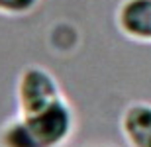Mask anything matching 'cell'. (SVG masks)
Returning a JSON list of instances; mask_svg holds the SVG:
<instances>
[{"mask_svg": "<svg viewBox=\"0 0 151 147\" xmlns=\"http://www.w3.org/2000/svg\"><path fill=\"white\" fill-rule=\"evenodd\" d=\"M16 96L20 116L37 114L65 98L55 77L47 69L37 67V65L26 67L22 71L20 79H18Z\"/></svg>", "mask_w": 151, "mask_h": 147, "instance_id": "2", "label": "cell"}, {"mask_svg": "<svg viewBox=\"0 0 151 147\" xmlns=\"http://www.w3.org/2000/svg\"><path fill=\"white\" fill-rule=\"evenodd\" d=\"M122 133L129 147H151V104L134 102L126 108Z\"/></svg>", "mask_w": 151, "mask_h": 147, "instance_id": "4", "label": "cell"}, {"mask_svg": "<svg viewBox=\"0 0 151 147\" xmlns=\"http://www.w3.org/2000/svg\"><path fill=\"white\" fill-rule=\"evenodd\" d=\"M118 28L129 39L151 43V0H124L118 8Z\"/></svg>", "mask_w": 151, "mask_h": 147, "instance_id": "3", "label": "cell"}, {"mask_svg": "<svg viewBox=\"0 0 151 147\" xmlns=\"http://www.w3.org/2000/svg\"><path fill=\"white\" fill-rule=\"evenodd\" d=\"M75 128L67 100L55 102L37 114L18 116L0 131V147H61Z\"/></svg>", "mask_w": 151, "mask_h": 147, "instance_id": "1", "label": "cell"}, {"mask_svg": "<svg viewBox=\"0 0 151 147\" xmlns=\"http://www.w3.org/2000/svg\"><path fill=\"white\" fill-rule=\"evenodd\" d=\"M39 0H0V14L26 16L37 8Z\"/></svg>", "mask_w": 151, "mask_h": 147, "instance_id": "5", "label": "cell"}]
</instances>
